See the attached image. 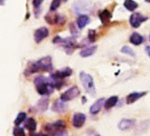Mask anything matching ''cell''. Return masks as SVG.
<instances>
[{
    "mask_svg": "<svg viewBox=\"0 0 150 136\" xmlns=\"http://www.w3.org/2000/svg\"><path fill=\"white\" fill-rule=\"evenodd\" d=\"M35 86L38 93L41 96H48L54 92V86L52 81L44 76H38L35 79Z\"/></svg>",
    "mask_w": 150,
    "mask_h": 136,
    "instance_id": "1",
    "label": "cell"
},
{
    "mask_svg": "<svg viewBox=\"0 0 150 136\" xmlns=\"http://www.w3.org/2000/svg\"><path fill=\"white\" fill-rule=\"evenodd\" d=\"M44 130L50 135H67L68 132L66 130V123L62 120H57L54 123L46 124Z\"/></svg>",
    "mask_w": 150,
    "mask_h": 136,
    "instance_id": "2",
    "label": "cell"
},
{
    "mask_svg": "<svg viewBox=\"0 0 150 136\" xmlns=\"http://www.w3.org/2000/svg\"><path fill=\"white\" fill-rule=\"evenodd\" d=\"M80 79H81L82 84H83V88L86 89V91L92 96L95 95L96 86H95V84H94L93 78L91 75L84 72H80Z\"/></svg>",
    "mask_w": 150,
    "mask_h": 136,
    "instance_id": "3",
    "label": "cell"
},
{
    "mask_svg": "<svg viewBox=\"0 0 150 136\" xmlns=\"http://www.w3.org/2000/svg\"><path fill=\"white\" fill-rule=\"evenodd\" d=\"M59 44H61L64 47L66 53H67L68 55L72 54V52L78 47L77 41H76V38H75V36L74 37L67 38V39H62V40H61V42H60Z\"/></svg>",
    "mask_w": 150,
    "mask_h": 136,
    "instance_id": "4",
    "label": "cell"
},
{
    "mask_svg": "<svg viewBox=\"0 0 150 136\" xmlns=\"http://www.w3.org/2000/svg\"><path fill=\"white\" fill-rule=\"evenodd\" d=\"M37 65L38 68L41 72H51L53 69V62H52V57L49 55L45 56V57H42L40 60L37 61Z\"/></svg>",
    "mask_w": 150,
    "mask_h": 136,
    "instance_id": "5",
    "label": "cell"
},
{
    "mask_svg": "<svg viewBox=\"0 0 150 136\" xmlns=\"http://www.w3.org/2000/svg\"><path fill=\"white\" fill-rule=\"evenodd\" d=\"M80 95V89L77 86H71L69 88L68 90H66L64 93L61 94L60 98L64 101H72L75 98H77Z\"/></svg>",
    "mask_w": 150,
    "mask_h": 136,
    "instance_id": "6",
    "label": "cell"
},
{
    "mask_svg": "<svg viewBox=\"0 0 150 136\" xmlns=\"http://www.w3.org/2000/svg\"><path fill=\"white\" fill-rule=\"evenodd\" d=\"M146 20H147V17L144 16L143 14H141L139 12H134L133 14H131V16L129 17V23L132 27L138 28Z\"/></svg>",
    "mask_w": 150,
    "mask_h": 136,
    "instance_id": "7",
    "label": "cell"
},
{
    "mask_svg": "<svg viewBox=\"0 0 150 136\" xmlns=\"http://www.w3.org/2000/svg\"><path fill=\"white\" fill-rule=\"evenodd\" d=\"M71 74H72V69L69 67H66L63 69L57 70V72H55L54 73L51 74L50 78L51 79H62L63 80L67 77H69Z\"/></svg>",
    "mask_w": 150,
    "mask_h": 136,
    "instance_id": "8",
    "label": "cell"
},
{
    "mask_svg": "<svg viewBox=\"0 0 150 136\" xmlns=\"http://www.w3.org/2000/svg\"><path fill=\"white\" fill-rule=\"evenodd\" d=\"M86 119V117L84 115V114H82V113H76V114H74L72 116V119H71L72 125L75 127V128L79 129L84 124Z\"/></svg>",
    "mask_w": 150,
    "mask_h": 136,
    "instance_id": "9",
    "label": "cell"
},
{
    "mask_svg": "<svg viewBox=\"0 0 150 136\" xmlns=\"http://www.w3.org/2000/svg\"><path fill=\"white\" fill-rule=\"evenodd\" d=\"M49 35V30L46 27H40L37 29L34 33V40L37 43H40L41 40L46 39Z\"/></svg>",
    "mask_w": 150,
    "mask_h": 136,
    "instance_id": "10",
    "label": "cell"
},
{
    "mask_svg": "<svg viewBox=\"0 0 150 136\" xmlns=\"http://www.w3.org/2000/svg\"><path fill=\"white\" fill-rule=\"evenodd\" d=\"M67 101H64L60 98V100H56L53 106H52V110L55 113H60V114H63L68 109V104H66Z\"/></svg>",
    "mask_w": 150,
    "mask_h": 136,
    "instance_id": "11",
    "label": "cell"
},
{
    "mask_svg": "<svg viewBox=\"0 0 150 136\" xmlns=\"http://www.w3.org/2000/svg\"><path fill=\"white\" fill-rule=\"evenodd\" d=\"M105 98H98V100L97 101H95L92 104V106L90 107V110H89V112H90L91 115H97L98 112H100L101 110V108L104 106L105 104Z\"/></svg>",
    "mask_w": 150,
    "mask_h": 136,
    "instance_id": "12",
    "label": "cell"
},
{
    "mask_svg": "<svg viewBox=\"0 0 150 136\" xmlns=\"http://www.w3.org/2000/svg\"><path fill=\"white\" fill-rule=\"evenodd\" d=\"M145 95H146V92H132V93H130L126 98L127 104H132V103L137 101L139 98H143Z\"/></svg>",
    "mask_w": 150,
    "mask_h": 136,
    "instance_id": "13",
    "label": "cell"
},
{
    "mask_svg": "<svg viewBox=\"0 0 150 136\" xmlns=\"http://www.w3.org/2000/svg\"><path fill=\"white\" fill-rule=\"evenodd\" d=\"M48 106H49V98L43 97L37 102L36 110L39 111L40 113H43V112H45L47 109H48Z\"/></svg>",
    "mask_w": 150,
    "mask_h": 136,
    "instance_id": "14",
    "label": "cell"
},
{
    "mask_svg": "<svg viewBox=\"0 0 150 136\" xmlns=\"http://www.w3.org/2000/svg\"><path fill=\"white\" fill-rule=\"evenodd\" d=\"M134 125H135L134 119H122L118 124V128L121 130H127L131 129Z\"/></svg>",
    "mask_w": 150,
    "mask_h": 136,
    "instance_id": "15",
    "label": "cell"
},
{
    "mask_svg": "<svg viewBox=\"0 0 150 136\" xmlns=\"http://www.w3.org/2000/svg\"><path fill=\"white\" fill-rule=\"evenodd\" d=\"M89 22H90V18H89L88 15H86V14H83V15H80L77 19V25L78 27L80 28V29H83V28L86 27Z\"/></svg>",
    "mask_w": 150,
    "mask_h": 136,
    "instance_id": "16",
    "label": "cell"
},
{
    "mask_svg": "<svg viewBox=\"0 0 150 136\" xmlns=\"http://www.w3.org/2000/svg\"><path fill=\"white\" fill-rule=\"evenodd\" d=\"M129 41L132 44L138 46V45L142 44L143 42H144V37L141 35V34H139V33L134 32V33H132V34L130 35V37H129Z\"/></svg>",
    "mask_w": 150,
    "mask_h": 136,
    "instance_id": "17",
    "label": "cell"
},
{
    "mask_svg": "<svg viewBox=\"0 0 150 136\" xmlns=\"http://www.w3.org/2000/svg\"><path fill=\"white\" fill-rule=\"evenodd\" d=\"M98 17H100V20L101 21L103 25H106V23H108L111 21L112 13L108 11V9H103V11H101L100 14H98Z\"/></svg>",
    "mask_w": 150,
    "mask_h": 136,
    "instance_id": "18",
    "label": "cell"
},
{
    "mask_svg": "<svg viewBox=\"0 0 150 136\" xmlns=\"http://www.w3.org/2000/svg\"><path fill=\"white\" fill-rule=\"evenodd\" d=\"M60 14H50L47 13L45 16V20L46 22L49 23V25H55V23H58Z\"/></svg>",
    "mask_w": 150,
    "mask_h": 136,
    "instance_id": "19",
    "label": "cell"
},
{
    "mask_svg": "<svg viewBox=\"0 0 150 136\" xmlns=\"http://www.w3.org/2000/svg\"><path fill=\"white\" fill-rule=\"evenodd\" d=\"M96 51H97V46L88 47V48L83 49L80 52V55H81L82 57H88V56H91L92 55L95 54Z\"/></svg>",
    "mask_w": 150,
    "mask_h": 136,
    "instance_id": "20",
    "label": "cell"
},
{
    "mask_svg": "<svg viewBox=\"0 0 150 136\" xmlns=\"http://www.w3.org/2000/svg\"><path fill=\"white\" fill-rule=\"evenodd\" d=\"M117 102H118V97H117V96H112L105 101L104 107L106 108V109H111V108L115 107L117 104Z\"/></svg>",
    "mask_w": 150,
    "mask_h": 136,
    "instance_id": "21",
    "label": "cell"
},
{
    "mask_svg": "<svg viewBox=\"0 0 150 136\" xmlns=\"http://www.w3.org/2000/svg\"><path fill=\"white\" fill-rule=\"evenodd\" d=\"M39 72H40V69H39V68H38L37 62H33V63H30L29 65H28V67L26 68L25 73V75H31L33 73H37Z\"/></svg>",
    "mask_w": 150,
    "mask_h": 136,
    "instance_id": "22",
    "label": "cell"
},
{
    "mask_svg": "<svg viewBox=\"0 0 150 136\" xmlns=\"http://www.w3.org/2000/svg\"><path fill=\"white\" fill-rule=\"evenodd\" d=\"M25 128L29 130V131H35L36 129H37V122L34 118H32V117H30V118H28L25 122Z\"/></svg>",
    "mask_w": 150,
    "mask_h": 136,
    "instance_id": "23",
    "label": "cell"
},
{
    "mask_svg": "<svg viewBox=\"0 0 150 136\" xmlns=\"http://www.w3.org/2000/svg\"><path fill=\"white\" fill-rule=\"evenodd\" d=\"M124 7L129 11H133L138 8V4H137V2L133 1V0H125Z\"/></svg>",
    "mask_w": 150,
    "mask_h": 136,
    "instance_id": "24",
    "label": "cell"
},
{
    "mask_svg": "<svg viewBox=\"0 0 150 136\" xmlns=\"http://www.w3.org/2000/svg\"><path fill=\"white\" fill-rule=\"evenodd\" d=\"M26 119V114L25 113H23V112H21V113H19L17 117H16V119H15V125L16 126H19L20 124H22V122H23Z\"/></svg>",
    "mask_w": 150,
    "mask_h": 136,
    "instance_id": "25",
    "label": "cell"
},
{
    "mask_svg": "<svg viewBox=\"0 0 150 136\" xmlns=\"http://www.w3.org/2000/svg\"><path fill=\"white\" fill-rule=\"evenodd\" d=\"M121 53L122 54H125V55H130V56H135V54L133 50L130 48L129 46H124L121 48Z\"/></svg>",
    "mask_w": 150,
    "mask_h": 136,
    "instance_id": "26",
    "label": "cell"
},
{
    "mask_svg": "<svg viewBox=\"0 0 150 136\" xmlns=\"http://www.w3.org/2000/svg\"><path fill=\"white\" fill-rule=\"evenodd\" d=\"M61 2H62V0H53V1H52V3H51L50 11H55L56 9L59 8Z\"/></svg>",
    "mask_w": 150,
    "mask_h": 136,
    "instance_id": "27",
    "label": "cell"
},
{
    "mask_svg": "<svg viewBox=\"0 0 150 136\" xmlns=\"http://www.w3.org/2000/svg\"><path fill=\"white\" fill-rule=\"evenodd\" d=\"M97 40V33L94 29H90L88 31V40L90 42H94Z\"/></svg>",
    "mask_w": 150,
    "mask_h": 136,
    "instance_id": "28",
    "label": "cell"
},
{
    "mask_svg": "<svg viewBox=\"0 0 150 136\" xmlns=\"http://www.w3.org/2000/svg\"><path fill=\"white\" fill-rule=\"evenodd\" d=\"M13 135H15V136L22 135V136H23V135H25V130H23V128L16 126L15 128H14V130H13Z\"/></svg>",
    "mask_w": 150,
    "mask_h": 136,
    "instance_id": "29",
    "label": "cell"
},
{
    "mask_svg": "<svg viewBox=\"0 0 150 136\" xmlns=\"http://www.w3.org/2000/svg\"><path fill=\"white\" fill-rule=\"evenodd\" d=\"M42 2H43V0H33L32 3H33V6L35 8H40Z\"/></svg>",
    "mask_w": 150,
    "mask_h": 136,
    "instance_id": "30",
    "label": "cell"
},
{
    "mask_svg": "<svg viewBox=\"0 0 150 136\" xmlns=\"http://www.w3.org/2000/svg\"><path fill=\"white\" fill-rule=\"evenodd\" d=\"M61 40H62V38H61V37H59V36H56V37L54 38V39L53 42H54V44H56V43H57V44H59L60 42H61Z\"/></svg>",
    "mask_w": 150,
    "mask_h": 136,
    "instance_id": "31",
    "label": "cell"
},
{
    "mask_svg": "<svg viewBox=\"0 0 150 136\" xmlns=\"http://www.w3.org/2000/svg\"><path fill=\"white\" fill-rule=\"evenodd\" d=\"M70 32H71L72 35L77 34V30H76V28H75V25L73 26V23H70Z\"/></svg>",
    "mask_w": 150,
    "mask_h": 136,
    "instance_id": "32",
    "label": "cell"
},
{
    "mask_svg": "<svg viewBox=\"0 0 150 136\" xmlns=\"http://www.w3.org/2000/svg\"><path fill=\"white\" fill-rule=\"evenodd\" d=\"M144 50H145V53H146V55L149 56V58H150V46H146Z\"/></svg>",
    "mask_w": 150,
    "mask_h": 136,
    "instance_id": "33",
    "label": "cell"
},
{
    "mask_svg": "<svg viewBox=\"0 0 150 136\" xmlns=\"http://www.w3.org/2000/svg\"><path fill=\"white\" fill-rule=\"evenodd\" d=\"M83 102H86V98H84V97L83 98Z\"/></svg>",
    "mask_w": 150,
    "mask_h": 136,
    "instance_id": "34",
    "label": "cell"
},
{
    "mask_svg": "<svg viewBox=\"0 0 150 136\" xmlns=\"http://www.w3.org/2000/svg\"><path fill=\"white\" fill-rule=\"evenodd\" d=\"M145 2H147V3H150V0H144Z\"/></svg>",
    "mask_w": 150,
    "mask_h": 136,
    "instance_id": "35",
    "label": "cell"
},
{
    "mask_svg": "<svg viewBox=\"0 0 150 136\" xmlns=\"http://www.w3.org/2000/svg\"><path fill=\"white\" fill-rule=\"evenodd\" d=\"M149 40H150V35H149Z\"/></svg>",
    "mask_w": 150,
    "mask_h": 136,
    "instance_id": "36",
    "label": "cell"
}]
</instances>
